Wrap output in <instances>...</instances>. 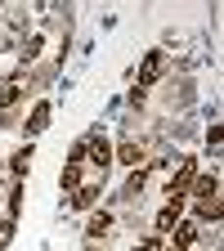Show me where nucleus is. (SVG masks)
Returning <instances> with one entry per match:
<instances>
[{
    "instance_id": "obj_1",
    "label": "nucleus",
    "mask_w": 224,
    "mask_h": 251,
    "mask_svg": "<svg viewBox=\"0 0 224 251\" xmlns=\"http://www.w3.org/2000/svg\"><path fill=\"white\" fill-rule=\"evenodd\" d=\"M179 215H184V193H171V198H166V206L157 211V220H152L157 233H171V229L179 225Z\"/></svg>"
},
{
    "instance_id": "obj_2",
    "label": "nucleus",
    "mask_w": 224,
    "mask_h": 251,
    "mask_svg": "<svg viewBox=\"0 0 224 251\" xmlns=\"http://www.w3.org/2000/svg\"><path fill=\"white\" fill-rule=\"evenodd\" d=\"M193 179H198V162H193V157H184L179 171H175L171 184H166V193H188V188H193Z\"/></svg>"
},
{
    "instance_id": "obj_3",
    "label": "nucleus",
    "mask_w": 224,
    "mask_h": 251,
    "mask_svg": "<svg viewBox=\"0 0 224 251\" xmlns=\"http://www.w3.org/2000/svg\"><path fill=\"white\" fill-rule=\"evenodd\" d=\"M85 157H90L99 171H108V162H112V144H108L103 135H90V139H85Z\"/></svg>"
},
{
    "instance_id": "obj_4",
    "label": "nucleus",
    "mask_w": 224,
    "mask_h": 251,
    "mask_svg": "<svg viewBox=\"0 0 224 251\" xmlns=\"http://www.w3.org/2000/svg\"><path fill=\"white\" fill-rule=\"evenodd\" d=\"M162 63H166V54H162V50H148V54H144V63H139V76H135V81H139V90L157 81V72H162Z\"/></svg>"
},
{
    "instance_id": "obj_5",
    "label": "nucleus",
    "mask_w": 224,
    "mask_h": 251,
    "mask_svg": "<svg viewBox=\"0 0 224 251\" xmlns=\"http://www.w3.org/2000/svg\"><path fill=\"white\" fill-rule=\"evenodd\" d=\"M99 193H103V184H76L72 188V211H90L99 202Z\"/></svg>"
},
{
    "instance_id": "obj_6",
    "label": "nucleus",
    "mask_w": 224,
    "mask_h": 251,
    "mask_svg": "<svg viewBox=\"0 0 224 251\" xmlns=\"http://www.w3.org/2000/svg\"><path fill=\"white\" fill-rule=\"evenodd\" d=\"M50 112H54L50 103H36V108H31V117L23 121V130H27V139H36V135L45 130V126H50Z\"/></svg>"
},
{
    "instance_id": "obj_7",
    "label": "nucleus",
    "mask_w": 224,
    "mask_h": 251,
    "mask_svg": "<svg viewBox=\"0 0 224 251\" xmlns=\"http://www.w3.org/2000/svg\"><path fill=\"white\" fill-rule=\"evenodd\" d=\"M18 94H23V76H9L5 85H0V112H9L18 103Z\"/></svg>"
},
{
    "instance_id": "obj_8",
    "label": "nucleus",
    "mask_w": 224,
    "mask_h": 251,
    "mask_svg": "<svg viewBox=\"0 0 224 251\" xmlns=\"http://www.w3.org/2000/svg\"><path fill=\"white\" fill-rule=\"evenodd\" d=\"M9 171H14V179H23V175H27V171H31V144H27V148H18V152H14V162H9Z\"/></svg>"
},
{
    "instance_id": "obj_9",
    "label": "nucleus",
    "mask_w": 224,
    "mask_h": 251,
    "mask_svg": "<svg viewBox=\"0 0 224 251\" xmlns=\"http://www.w3.org/2000/svg\"><path fill=\"white\" fill-rule=\"evenodd\" d=\"M108 229H112V215H108V211H99V215H90V225H85V233H90V238H103Z\"/></svg>"
},
{
    "instance_id": "obj_10",
    "label": "nucleus",
    "mask_w": 224,
    "mask_h": 251,
    "mask_svg": "<svg viewBox=\"0 0 224 251\" xmlns=\"http://www.w3.org/2000/svg\"><path fill=\"white\" fill-rule=\"evenodd\" d=\"M220 211H224V206H220V193L198 198V215H202V220H220Z\"/></svg>"
},
{
    "instance_id": "obj_11",
    "label": "nucleus",
    "mask_w": 224,
    "mask_h": 251,
    "mask_svg": "<svg viewBox=\"0 0 224 251\" xmlns=\"http://www.w3.org/2000/svg\"><path fill=\"white\" fill-rule=\"evenodd\" d=\"M112 157H121L125 166H139V162H144V148H139V144H121V148H117Z\"/></svg>"
},
{
    "instance_id": "obj_12",
    "label": "nucleus",
    "mask_w": 224,
    "mask_h": 251,
    "mask_svg": "<svg viewBox=\"0 0 224 251\" xmlns=\"http://www.w3.org/2000/svg\"><path fill=\"white\" fill-rule=\"evenodd\" d=\"M175 229H179V233H175V242H179L175 251H184V247H193V238H198V225H188V220H179Z\"/></svg>"
},
{
    "instance_id": "obj_13",
    "label": "nucleus",
    "mask_w": 224,
    "mask_h": 251,
    "mask_svg": "<svg viewBox=\"0 0 224 251\" xmlns=\"http://www.w3.org/2000/svg\"><path fill=\"white\" fill-rule=\"evenodd\" d=\"M193 188H198V198H211V193H220V179L215 175H198Z\"/></svg>"
},
{
    "instance_id": "obj_14",
    "label": "nucleus",
    "mask_w": 224,
    "mask_h": 251,
    "mask_svg": "<svg viewBox=\"0 0 224 251\" xmlns=\"http://www.w3.org/2000/svg\"><path fill=\"white\" fill-rule=\"evenodd\" d=\"M76 184H81V166H76V162H68V166H63V188L72 193Z\"/></svg>"
},
{
    "instance_id": "obj_15",
    "label": "nucleus",
    "mask_w": 224,
    "mask_h": 251,
    "mask_svg": "<svg viewBox=\"0 0 224 251\" xmlns=\"http://www.w3.org/2000/svg\"><path fill=\"white\" fill-rule=\"evenodd\" d=\"M220 139H224V126H220V121H211V130H206V144H211V152L220 148Z\"/></svg>"
},
{
    "instance_id": "obj_16",
    "label": "nucleus",
    "mask_w": 224,
    "mask_h": 251,
    "mask_svg": "<svg viewBox=\"0 0 224 251\" xmlns=\"http://www.w3.org/2000/svg\"><path fill=\"white\" fill-rule=\"evenodd\" d=\"M9 238H14V220H0V247H9Z\"/></svg>"
},
{
    "instance_id": "obj_17",
    "label": "nucleus",
    "mask_w": 224,
    "mask_h": 251,
    "mask_svg": "<svg viewBox=\"0 0 224 251\" xmlns=\"http://www.w3.org/2000/svg\"><path fill=\"white\" fill-rule=\"evenodd\" d=\"M68 162H76V166L85 162V139H81V144H72V152H68Z\"/></svg>"
},
{
    "instance_id": "obj_18",
    "label": "nucleus",
    "mask_w": 224,
    "mask_h": 251,
    "mask_svg": "<svg viewBox=\"0 0 224 251\" xmlns=\"http://www.w3.org/2000/svg\"><path fill=\"white\" fill-rule=\"evenodd\" d=\"M135 251H162V242H157V238H148V242H139Z\"/></svg>"
}]
</instances>
